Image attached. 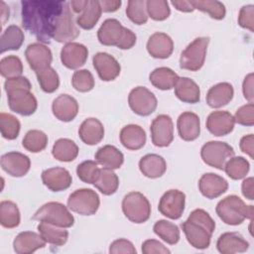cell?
<instances>
[{"label":"cell","mask_w":254,"mask_h":254,"mask_svg":"<svg viewBox=\"0 0 254 254\" xmlns=\"http://www.w3.org/2000/svg\"><path fill=\"white\" fill-rule=\"evenodd\" d=\"M94 78L92 73L87 69H78L73 72L71 84L79 92H88L94 87Z\"/></svg>","instance_id":"cell-50"},{"label":"cell","mask_w":254,"mask_h":254,"mask_svg":"<svg viewBox=\"0 0 254 254\" xmlns=\"http://www.w3.org/2000/svg\"><path fill=\"white\" fill-rule=\"evenodd\" d=\"M24 38V32L20 27L16 25L8 26L0 38L1 53L19 50L23 45Z\"/></svg>","instance_id":"cell-37"},{"label":"cell","mask_w":254,"mask_h":254,"mask_svg":"<svg viewBox=\"0 0 254 254\" xmlns=\"http://www.w3.org/2000/svg\"><path fill=\"white\" fill-rule=\"evenodd\" d=\"M23 147L31 153H39L48 145V136L45 132L33 129L26 133L22 141Z\"/></svg>","instance_id":"cell-43"},{"label":"cell","mask_w":254,"mask_h":254,"mask_svg":"<svg viewBox=\"0 0 254 254\" xmlns=\"http://www.w3.org/2000/svg\"><path fill=\"white\" fill-rule=\"evenodd\" d=\"M66 1L23 0L21 1L22 25L38 41L50 44Z\"/></svg>","instance_id":"cell-1"},{"label":"cell","mask_w":254,"mask_h":254,"mask_svg":"<svg viewBox=\"0 0 254 254\" xmlns=\"http://www.w3.org/2000/svg\"><path fill=\"white\" fill-rule=\"evenodd\" d=\"M100 199L91 189H79L71 192L67 198V207L80 215H92L98 210Z\"/></svg>","instance_id":"cell-9"},{"label":"cell","mask_w":254,"mask_h":254,"mask_svg":"<svg viewBox=\"0 0 254 254\" xmlns=\"http://www.w3.org/2000/svg\"><path fill=\"white\" fill-rule=\"evenodd\" d=\"M78 108L76 99L68 94L59 95L52 103L53 114L63 122L72 121L78 113Z\"/></svg>","instance_id":"cell-22"},{"label":"cell","mask_w":254,"mask_h":254,"mask_svg":"<svg viewBox=\"0 0 254 254\" xmlns=\"http://www.w3.org/2000/svg\"><path fill=\"white\" fill-rule=\"evenodd\" d=\"M0 164L4 172L15 178L25 176L31 168L30 158L20 152H8L2 155Z\"/></svg>","instance_id":"cell-17"},{"label":"cell","mask_w":254,"mask_h":254,"mask_svg":"<svg viewBox=\"0 0 254 254\" xmlns=\"http://www.w3.org/2000/svg\"><path fill=\"white\" fill-rule=\"evenodd\" d=\"M152 143L156 147H168L174 140V123L167 114L158 115L150 127Z\"/></svg>","instance_id":"cell-12"},{"label":"cell","mask_w":254,"mask_h":254,"mask_svg":"<svg viewBox=\"0 0 254 254\" xmlns=\"http://www.w3.org/2000/svg\"><path fill=\"white\" fill-rule=\"evenodd\" d=\"M37 228L43 239L49 244L62 246L67 241L68 232L64 227L41 221Z\"/></svg>","instance_id":"cell-34"},{"label":"cell","mask_w":254,"mask_h":254,"mask_svg":"<svg viewBox=\"0 0 254 254\" xmlns=\"http://www.w3.org/2000/svg\"><path fill=\"white\" fill-rule=\"evenodd\" d=\"M194 9L207 13L212 19L222 20L225 17L226 9L222 2L217 0H191Z\"/></svg>","instance_id":"cell-42"},{"label":"cell","mask_w":254,"mask_h":254,"mask_svg":"<svg viewBox=\"0 0 254 254\" xmlns=\"http://www.w3.org/2000/svg\"><path fill=\"white\" fill-rule=\"evenodd\" d=\"M100 174L98 164L94 161L87 160L80 163L76 168V175L80 181L86 184H94Z\"/></svg>","instance_id":"cell-49"},{"label":"cell","mask_w":254,"mask_h":254,"mask_svg":"<svg viewBox=\"0 0 254 254\" xmlns=\"http://www.w3.org/2000/svg\"><path fill=\"white\" fill-rule=\"evenodd\" d=\"M124 215L134 223H144L151 215V204L148 198L139 191H131L122 199Z\"/></svg>","instance_id":"cell-6"},{"label":"cell","mask_w":254,"mask_h":254,"mask_svg":"<svg viewBox=\"0 0 254 254\" xmlns=\"http://www.w3.org/2000/svg\"><path fill=\"white\" fill-rule=\"evenodd\" d=\"M171 4L178 10L181 12H185V13H190L193 12L194 8L191 5L190 1H187V0H173L171 1Z\"/></svg>","instance_id":"cell-60"},{"label":"cell","mask_w":254,"mask_h":254,"mask_svg":"<svg viewBox=\"0 0 254 254\" xmlns=\"http://www.w3.org/2000/svg\"><path fill=\"white\" fill-rule=\"evenodd\" d=\"M78 151V147L74 141L67 138H61L55 142L52 155L60 162H71L76 159Z\"/></svg>","instance_id":"cell-36"},{"label":"cell","mask_w":254,"mask_h":254,"mask_svg":"<svg viewBox=\"0 0 254 254\" xmlns=\"http://www.w3.org/2000/svg\"><path fill=\"white\" fill-rule=\"evenodd\" d=\"M208 43V37H198L195 38L190 44H189L181 54V68L190 71L199 70L205 61Z\"/></svg>","instance_id":"cell-7"},{"label":"cell","mask_w":254,"mask_h":254,"mask_svg":"<svg viewBox=\"0 0 254 254\" xmlns=\"http://www.w3.org/2000/svg\"><path fill=\"white\" fill-rule=\"evenodd\" d=\"M143 254H170L171 251L156 239H147L142 243Z\"/></svg>","instance_id":"cell-55"},{"label":"cell","mask_w":254,"mask_h":254,"mask_svg":"<svg viewBox=\"0 0 254 254\" xmlns=\"http://www.w3.org/2000/svg\"><path fill=\"white\" fill-rule=\"evenodd\" d=\"M0 8H1V21H2V25H4L5 22L9 19L10 11H9L8 5L4 1L0 2Z\"/></svg>","instance_id":"cell-62"},{"label":"cell","mask_w":254,"mask_h":254,"mask_svg":"<svg viewBox=\"0 0 254 254\" xmlns=\"http://www.w3.org/2000/svg\"><path fill=\"white\" fill-rule=\"evenodd\" d=\"M234 125V117L228 111H212L206 118V129L216 137L231 133Z\"/></svg>","instance_id":"cell-20"},{"label":"cell","mask_w":254,"mask_h":254,"mask_svg":"<svg viewBox=\"0 0 254 254\" xmlns=\"http://www.w3.org/2000/svg\"><path fill=\"white\" fill-rule=\"evenodd\" d=\"M0 129L3 138L14 140L19 136L21 123L14 115L2 112L0 114Z\"/></svg>","instance_id":"cell-45"},{"label":"cell","mask_w":254,"mask_h":254,"mask_svg":"<svg viewBox=\"0 0 254 254\" xmlns=\"http://www.w3.org/2000/svg\"><path fill=\"white\" fill-rule=\"evenodd\" d=\"M94 159L105 169L117 170L124 162V155L115 146L105 145L96 151Z\"/></svg>","instance_id":"cell-31"},{"label":"cell","mask_w":254,"mask_h":254,"mask_svg":"<svg viewBox=\"0 0 254 254\" xmlns=\"http://www.w3.org/2000/svg\"><path fill=\"white\" fill-rule=\"evenodd\" d=\"M92 64L98 76L103 81L114 80L120 74V64L113 56L107 53L99 52L95 54L92 58Z\"/></svg>","instance_id":"cell-15"},{"label":"cell","mask_w":254,"mask_h":254,"mask_svg":"<svg viewBox=\"0 0 254 254\" xmlns=\"http://www.w3.org/2000/svg\"><path fill=\"white\" fill-rule=\"evenodd\" d=\"M238 24L241 28L254 32V5H244L238 14Z\"/></svg>","instance_id":"cell-52"},{"label":"cell","mask_w":254,"mask_h":254,"mask_svg":"<svg viewBox=\"0 0 254 254\" xmlns=\"http://www.w3.org/2000/svg\"><path fill=\"white\" fill-rule=\"evenodd\" d=\"M87 58V48L79 43H67L61 50L62 64L69 69L79 68L86 63Z\"/></svg>","instance_id":"cell-18"},{"label":"cell","mask_w":254,"mask_h":254,"mask_svg":"<svg viewBox=\"0 0 254 254\" xmlns=\"http://www.w3.org/2000/svg\"><path fill=\"white\" fill-rule=\"evenodd\" d=\"M32 85L30 80L25 77V76H17V77H12V78H7L4 82V89L6 93L13 92L15 90L19 89H28L31 90Z\"/></svg>","instance_id":"cell-53"},{"label":"cell","mask_w":254,"mask_h":254,"mask_svg":"<svg viewBox=\"0 0 254 254\" xmlns=\"http://www.w3.org/2000/svg\"><path fill=\"white\" fill-rule=\"evenodd\" d=\"M102 10L97 0H87V3L81 13L76 18V24L84 30L92 29L98 22Z\"/></svg>","instance_id":"cell-35"},{"label":"cell","mask_w":254,"mask_h":254,"mask_svg":"<svg viewBox=\"0 0 254 254\" xmlns=\"http://www.w3.org/2000/svg\"><path fill=\"white\" fill-rule=\"evenodd\" d=\"M234 89L229 82H219L211 86L206 93V103L211 108L227 105L233 98Z\"/></svg>","instance_id":"cell-29"},{"label":"cell","mask_w":254,"mask_h":254,"mask_svg":"<svg viewBox=\"0 0 254 254\" xmlns=\"http://www.w3.org/2000/svg\"><path fill=\"white\" fill-rule=\"evenodd\" d=\"M253 80H254V74L252 72L248 73L243 80L242 83V92L246 100L249 102H253L254 100V93H253Z\"/></svg>","instance_id":"cell-56"},{"label":"cell","mask_w":254,"mask_h":254,"mask_svg":"<svg viewBox=\"0 0 254 254\" xmlns=\"http://www.w3.org/2000/svg\"><path fill=\"white\" fill-rule=\"evenodd\" d=\"M148 17L155 21H164L169 18L171 9L166 0H148L146 1Z\"/></svg>","instance_id":"cell-48"},{"label":"cell","mask_w":254,"mask_h":254,"mask_svg":"<svg viewBox=\"0 0 254 254\" xmlns=\"http://www.w3.org/2000/svg\"><path fill=\"white\" fill-rule=\"evenodd\" d=\"M36 75L43 91L47 93H53L59 88L60 76L56 69L52 66L37 71Z\"/></svg>","instance_id":"cell-44"},{"label":"cell","mask_w":254,"mask_h":254,"mask_svg":"<svg viewBox=\"0 0 254 254\" xmlns=\"http://www.w3.org/2000/svg\"><path fill=\"white\" fill-rule=\"evenodd\" d=\"M254 180L252 177H249L247 179H245L242 182L241 185V191L244 197H246L249 200H253L254 199Z\"/></svg>","instance_id":"cell-58"},{"label":"cell","mask_w":254,"mask_h":254,"mask_svg":"<svg viewBox=\"0 0 254 254\" xmlns=\"http://www.w3.org/2000/svg\"><path fill=\"white\" fill-rule=\"evenodd\" d=\"M25 57L35 72L51 66L53 61L52 51L43 43L30 44L25 51Z\"/></svg>","instance_id":"cell-16"},{"label":"cell","mask_w":254,"mask_h":254,"mask_svg":"<svg viewBox=\"0 0 254 254\" xmlns=\"http://www.w3.org/2000/svg\"><path fill=\"white\" fill-rule=\"evenodd\" d=\"M186 194L179 190H169L160 198L158 209L170 219H179L185 210Z\"/></svg>","instance_id":"cell-11"},{"label":"cell","mask_w":254,"mask_h":254,"mask_svg":"<svg viewBox=\"0 0 254 254\" xmlns=\"http://www.w3.org/2000/svg\"><path fill=\"white\" fill-rule=\"evenodd\" d=\"M86 3H87V0H72L69 2V5L71 7V10L74 13L79 14L84 9Z\"/></svg>","instance_id":"cell-61"},{"label":"cell","mask_w":254,"mask_h":254,"mask_svg":"<svg viewBox=\"0 0 254 254\" xmlns=\"http://www.w3.org/2000/svg\"><path fill=\"white\" fill-rule=\"evenodd\" d=\"M21 215L18 205L11 200L0 202V223L5 228H15L20 224Z\"/></svg>","instance_id":"cell-39"},{"label":"cell","mask_w":254,"mask_h":254,"mask_svg":"<svg viewBox=\"0 0 254 254\" xmlns=\"http://www.w3.org/2000/svg\"><path fill=\"white\" fill-rule=\"evenodd\" d=\"M126 15L136 25H144L148 21L145 0H129L126 7Z\"/></svg>","instance_id":"cell-46"},{"label":"cell","mask_w":254,"mask_h":254,"mask_svg":"<svg viewBox=\"0 0 254 254\" xmlns=\"http://www.w3.org/2000/svg\"><path fill=\"white\" fill-rule=\"evenodd\" d=\"M223 170L230 179L237 181L246 177L250 170V164L244 157L233 156L225 163Z\"/></svg>","instance_id":"cell-41"},{"label":"cell","mask_w":254,"mask_h":254,"mask_svg":"<svg viewBox=\"0 0 254 254\" xmlns=\"http://www.w3.org/2000/svg\"><path fill=\"white\" fill-rule=\"evenodd\" d=\"M235 154L232 146L226 142L209 141L200 149L202 161L209 167L217 170H223L225 163Z\"/></svg>","instance_id":"cell-8"},{"label":"cell","mask_w":254,"mask_h":254,"mask_svg":"<svg viewBox=\"0 0 254 254\" xmlns=\"http://www.w3.org/2000/svg\"><path fill=\"white\" fill-rule=\"evenodd\" d=\"M139 169L145 177L157 179L165 174L167 170V163L160 155L147 154L140 159Z\"/></svg>","instance_id":"cell-30"},{"label":"cell","mask_w":254,"mask_h":254,"mask_svg":"<svg viewBox=\"0 0 254 254\" xmlns=\"http://www.w3.org/2000/svg\"><path fill=\"white\" fill-rule=\"evenodd\" d=\"M147 51L155 59H168L174 51V42L166 33L156 32L147 42Z\"/></svg>","instance_id":"cell-23"},{"label":"cell","mask_w":254,"mask_h":254,"mask_svg":"<svg viewBox=\"0 0 254 254\" xmlns=\"http://www.w3.org/2000/svg\"><path fill=\"white\" fill-rule=\"evenodd\" d=\"M153 230L156 235L170 245L177 244L181 238L179 227L175 223L165 219L158 220L154 224Z\"/></svg>","instance_id":"cell-40"},{"label":"cell","mask_w":254,"mask_h":254,"mask_svg":"<svg viewBox=\"0 0 254 254\" xmlns=\"http://www.w3.org/2000/svg\"><path fill=\"white\" fill-rule=\"evenodd\" d=\"M175 95L183 102L197 103L200 99V89L190 77H179L175 85Z\"/></svg>","instance_id":"cell-32"},{"label":"cell","mask_w":254,"mask_h":254,"mask_svg":"<svg viewBox=\"0 0 254 254\" xmlns=\"http://www.w3.org/2000/svg\"><path fill=\"white\" fill-rule=\"evenodd\" d=\"M215 211L225 224L239 225L245 219L252 220L254 207L253 205H246L238 195L230 194L218 201Z\"/></svg>","instance_id":"cell-4"},{"label":"cell","mask_w":254,"mask_h":254,"mask_svg":"<svg viewBox=\"0 0 254 254\" xmlns=\"http://www.w3.org/2000/svg\"><path fill=\"white\" fill-rule=\"evenodd\" d=\"M239 147L243 153L248 155L251 159L254 158V136L253 134H248L240 139Z\"/></svg>","instance_id":"cell-57"},{"label":"cell","mask_w":254,"mask_h":254,"mask_svg":"<svg viewBox=\"0 0 254 254\" xmlns=\"http://www.w3.org/2000/svg\"><path fill=\"white\" fill-rule=\"evenodd\" d=\"M128 103L131 110L140 116H148L157 108V98L155 94L144 86L133 88L128 95Z\"/></svg>","instance_id":"cell-10"},{"label":"cell","mask_w":254,"mask_h":254,"mask_svg":"<svg viewBox=\"0 0 254 254\" xmlns=\"http://www.w3.org/2000/svg\"><path fill=\"white\" fill-rule=\"evenodd\" d=\"M97 38L104 46H115L121 50H129L136 44L137 37L130 29L122 26L117 19H106L97 31Z\"/></svg>","instance_id":"cell-3"},{"label":"cell","mask_w":254,"mask_h":254,"mask_svg":"<svg viewBox=\"0 0 254 254\" xmlns=\"http://www.w3.org/2000/svg\"><path fill=\"white\" fill-rule=\"evenodd\" d=\"M109 253L111 254H136L137 251L133 245V243L127 239L119 238L114 240L109 247Z\"/></svg>","instance_id":"cell-54"},{"label":"cell","mask_w":254,"mask_h":254,"mask_svg":"<svg viewBox=\"0 0 254 254\" xmlns=\"http://www.w3.org/2000/svg\"><path fill=\"white\" fill-rule=\"evenodd\" d=\"M179 75L170 67L161 66L155 68L149 75V80L153 86L161 90H170L175 87Z\"/></svg>","instance_id":"cell-33"},{"label":"cell","mask_w":254,"mask_h":254,"mask_svg":"<svg viewBox=\"0 0 254 254\" xmlns=\"http://www.w3.org/2000/svg\"><path fill=\"white\" fill-rule=\"evenodd\" d=\"M46 243L40 233L23 231L15 237L13 248L17 254H31L40 248H44Z\"/></svg>","instance_id":"cell-26"},{"label":"cell","mask_w":254,"mask_h":254,"mask_svg":"<svg viewBox=\"0 0 254 254\" xmlns=\"http://www.w3.org/2000/svg\"><path fill=\"white\" fill-rule=\"evenodd\" d=\"M9 108L20 115L30 116L38 108V101L35 95L28 89H19L7 94Z\"/></svg>","instance_id":"cell-14"},{"label":"cell","mask_w":254,"mask_h":254,"mask_svg":"<svg viewBox=\"0 0 254 254\" xmlns=\"http://www.w3.org/2000/svg\"><path fill=\"white\" fill-rule=\"evenodd\" d=\"M78 136L84 144L96 145L104 137V127L97 118H86L78 128Z\"/></svg>","instance_id":"cell-27"},{"label":"cell","mask_w":254,"mask_h":254,"mask_svg":"<svg viewBox=\"0 0 254 254\" xmlns=\"http://www.w3.org/2000/svg\"><path fill=\"white\" fill-rule=\"evenodd\" d=\"M32 218L64 228L71 227L74 224V217L68 208L58 201H50L43 204Z\"/></svg>","instance_id":"cell-5"},{"label":"cell","mask_w":254,"mask_h":254,"mask_svg":"<svg viewBox=\"0 0 254 254\" xmlns=\"http://www.w3.org/2000/svg\"><path fill=\"white\" fill-rule=\"evenodd\" d=\"M93 186L104 195H111L116 192L119 187V179L113 170L102 168Z\"/></svg>","instance_id":"cell-38"},{"label":"cell","mask_w":254,"mask_h":254,"mask_svg":"<svg viewBox=\"0 0 254 254\" xmlns=\"http://www.w3.org/2000/svg\"><path fill=\"white\" fill-rule=\"evenodd\" d=\"M43 184L52 191H62L67 190L72 182L69 172L62 167H54L43 171Z\"/></svg>","instance_id":"cell-19"},{"label":"cell","mask_w":254,"mask_h":254,"mask_svg":"<svg viewBox=\"0 0 254 254\" xmlns=\"http://www.w3.org/2000/svg\"><path fill=\"white\" fill-rule=\"evenodd\" d=\"M120 142L128 150L137 151L143 148L146 144L145 130L136 124H129L124 126L120 131Z\"/></svg>","instance_id":"cell-28"},{"label":"cell","mask_w":254,"mask_h":254,"mask_svg":"<svg viewBox=\"0 0 254 254\" xmlns=\"http://www.w3.org/2000/svg\"><path fill=\"white\" fill-rule=\"evenodd\" d=\"M122 2L120 0H100L99 1V5L101 7L102 12H115L117 11L120 6H121Z\"/></svg>","instance_id":"cell-59"},{"label":"cell","mask_w":254,"mask_h":254,"mask_svg":"<svg viewBox=\"0 0 254 254\" xmlns=\"http://www.w3.org/2000/svg\"><path fill=\"white\" fill-rule=\"evenodd\" d=\"M235 123L243 126H253L254 125V104L249 102L245 105L239 107L235 115L233 116Z\"/></svg>","instance_id":"cell-51"},{"label":"cell","mask_w":254,"mask_h":254,"mask_svg":"<svg viewBox=\"0 0 254 254\" xmlns=\"http://www.w3.org/2000/svg\"><path fill=\"white\" fill-rule=\"evenodd\" d=\"M23 72V64L20 58L16 56H8L0 61V73L3 77L12 78L21 76Z\"/></svg>","instance_id":"cell-47"},{"label":"cell","mask_w":254,"mask_h":254,"mask_svg":"<svg viewBox=\"0 0 254 254\" xmlns=\"http://www.w3.org/2000/svg\"><path fill=\"white\" fill-rule=\"evenodd\" d=\"M228 189L227 181L213 173L203 174L198 181L200 193L208 199H213L223 194Z\"/></svg>","instance_id":"cell-21"},{"label":"cell","mask_w":254,"mask_h":254,"mask_svg":"<svg viewBox=\"0 0 254 254\" xmlns=\"http://www.w3.org/2000/svg\"><path fill=\"white\" fill-rule=\"evenodd\" d=\"M188 242L196 249L208 248L215 222L204 209L196 208L190 212L188 219L181 224Z\"/></svg>","instance_id":"cell-2"},{"label":"cell","mask_w":254,"mask_h":254,"mask_svg":"<svg viewBox=\"0 0 254 254\" xmlns=\"http://www.w3.org/2000/svg\"><path fill=\"white\" fill-rule=\"evenodd\" d=\"M216 248L221 254L243 253L248 250L249 243L238 232H225L218 237Z\"/></svg>","instance_id":"cell-25"},{"label":"cell","mask_w":254,"mask_h":254,"mask_svg":"<svg viewBox=\"0 0 254 254\" xmlns=\"http://www.w3.org/2000/svg\"><path fill=\"white\" fill-rule=\"evenodd\" d=\"M80 34V31L77 27L76 21L74 20L73 13L69 2L65 3L63 14L58 23L56 32L54 34V40L59 43H71L72 40L76 39Z\"/></svg>","instance_id":"cell-13"},{"label":"cell","mask_w":254,"mask_h":254,"mask_svg":"<svg viewBox=\"0 0 254 254\" xmlns=\"http://www.w3.org/2000/svg\"><path fill=\"white\" fill-rule=\"evenodd\" d=\"M179 136L185 141H193L200 134V119L197 114L186 111L177 120Z\"/></svg>","instance_id":"cell-24"}]
</instances>
